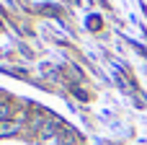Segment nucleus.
Returning a JSON list of instances; mask_svg holds the SVG:
<instances>
[{
	"mask_svg": "<svg viewBox=\"0 0 147 145\" xmlns=\"http://www.w3.org/2000/svg\"><path fill=\"white\" fill-rule=\"evenodd\" d=\"M21 127H18V122H13V119H5V122H0V135H13V132H18Z\"/></svg>",
	"mask_w": 147,
	"mask_h": 145,
	"instance_id": "1",
	"label": "nucleus"
}]
</instances>
